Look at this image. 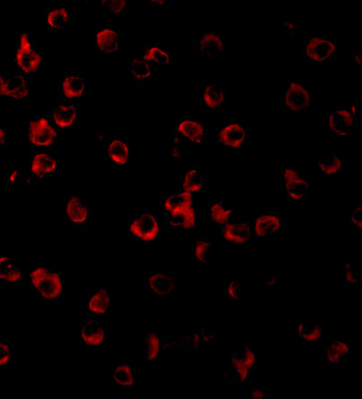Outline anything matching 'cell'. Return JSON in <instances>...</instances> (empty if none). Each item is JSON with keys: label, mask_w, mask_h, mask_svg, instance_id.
<instances>
[{"label": "cell", "mask_w": 362, "mask_h": 399, "mask_svg": "<svg viewBox=\"0 0 362 399\" xmlns=\"http://www.w3.org/2000/svg\"><path fill=\"white\" fill-rule=\"evenodd\" d=\"M113 306V296L106 287H97L87 297V316L106 315Z\"/></svg>", "instance_id": "obj_26"}, {"label": "cell", "mask_w": 362, "mask_h": 399, "mask_svg": "<svg viewBox=\"0 0 362 399\" xmlns=\"http://www.w3.org/2000/svg\"><path fill=\"white\" fill-rule=\"evenodd\" d=\"M279 25L288 36L295 34V32L300 28V22H283Z\"/></svg>", "instance_id": "obj_49"}, {"label": "cell", "mask_w": 362, "mask_h": 399, "mask_svg": "<svg viewBox=\"0 0 362 399\" xmlns=\"http://www.w3.org/2000/svg\"><path fill=\"white\" fill-rule=\"evenodd\" d=\"M250 140V130L239 122H224L217 130V143L224 149L240 150Z\"/></svg>", "instance_id": "obj_15"}, {"label": "cell", "mask_w": 362, "mask_h": 399, "mask_svg": "<svg viewBox=\"0 0 362 399\" xmlns=\"http://www.w3.org/2000/svg\"><path fill=\"white\" fill-rule=\"evenodd\" d=\"M351 227L352 230H361L362 228V205L358 202L356 207L351 212Z\"/></svg>", "instance_id": "obj_46"}, {"label": "cell", "mask_w": 362, "mask_h": 399, "mask_svg": "<svg viewBox=\"0 0 362 399\" xmlns=\"http://www.w3.org/2000/svg\"><path fill=\"white\" fill-rule=\"evenodd\" d=\"M93 34L94 48L104 57H116L121 53L122 41L119 29H97Z\"/></svg>", "instance_id": "obj_21"}, {"label": "cell", "mask_w": 362, "mask_h": 399, "mask_svg": "<svg viewBox=\"0 0 362 399\" xmlns=\"http://www.w3.org/2000/svg\"><path fill=\"white\" fill-rule=\"evenodd\" d=\"M50 117L57 129H77L79 123L78 103H58L51 110Z\"/></svg>", "instance_id": "obj_23"}, {"label": "cell", "mask_w": 362, "mask_h": 399, "mask_svg": "<svg viewBox=\"0 0 362 399\" xmlns=\"http://www.w3.org/2000/svg\"><path fill=\"white\" fill-rule=\"evenodd\" d=\"M0 281L4 286L20 287L22 281V270L18 264L0 268Z\"/></svg>", "instance_id": "obj_40"}, {"label": "cell", "mask_w": 362, "mask_h": 399, "mask_svg": "<svg viewBox=\"0 0 362 399\" xmlns=\"http://www.w3.org/2000/svg\"><path fill=\"white\" fill-rule=\"evenodd\" d=\"M201 105L210 114H220L229 106V97L224 85L217 81H208L201 87Z\"/></svg>", "instance_id": "obj_16"}, {"label": "cell", "mask_w": 362, "mask_h": 399, "mask_svg": "<svg viewBox=\"0 0 362 399\" xmlns=\"http://www.w3.org/2000/svg\"><path fill=\"white\" fill-rule=\"evenodd\" d=\"M172 2L170 0H154L151 2V6L154 8H166V6H171Z\"/></svg>", "instance_id": "obj_54"}, {"label": "cell", "mask_w": 362, "mask_h": 399, "mask_svg": "<svg viewBox=\"0 0 362 399\" xmlns=\"http://www.w3.org/2000/svg\"><path fill=\"white\" fill-rule=\"evenodd\" d=\"M107 143V163L109 165H126L129 159L128 142L121 137L98 135Z\"/></svg>", "instance_id": "obj_27"}, {"label": "cell", "mask_w": 362, "mask_h": 399, "mask_svg": "<svg viewBox=\"0 0 362 399\" xmlns=\"http://www.w3.org/2000/svg\"><path fill=\"white\" fill-rule=\"evenodd\" d=\"M143 58L149 64L170 65L172 55L163 44H148L143 46Z\"/></svg>", "instance_id": "obj_37"}, {"label": "cell", "mask_w": 362, "mask_h": 399, "mask_svg": "<svg viewBox=\"0 0 362 399\" xmlns=\"http://www.w3.org/2000/svg\"><path fill=\"white\" fill-rule=\"evenodd\" d=\"M29 287L39 301L63 299V273L50 265H34L29 269Z\"/></svg>", "instance_id": "obj_1"}, {"label": "cell", "mask_w": 362, "mask_h": 399, "mask_svg": "<svg viewBox=\"0 0 362 399\" xmlns=\"http://www.w3.org/2000/svg\"><path fill=\"white\" fill-rule=\"evenodd\" d=\"M240 358L244 364L249 368L250 372L255 371L257 366V353L256 350L250 348V346L244 344L243 349L239 353Z\"/></svg>", "instance_id": "obj_44"}, {"label": "cell", "mask_w": 362, "mask_h": 399, "mask_svg": "<svg viewBox=\"0 0 362 399\" xmlns=\"http://www.w3.org/2000/svg\"><path fill=\"white\" fill-rule=\"evenodd\" d=\"M84 72H67L58 81V103H78L86 94Z\"/></svg>", "instance_id": "obj_12"}, {"label": "cell", "mask_w": 362, "mask_h": 399, "mask_svg": "<svg viewBox=\"0 0 362 399\" xmlns=\"http://www.w3.org/2000/svg\"><path fill=\"white\" fill-rule=\"evenodd\" d=\"M143 343H145V362L152 365L158 364L159 360L163 358L168 349L170 338L159 336L155 329H145Z\"/></svg>", "instance_id": "obj_24"}, {"label": "cell", "mask_w": 362, "mask_h": 399, "mask_svg": "<svg viewBox=\"0 0 362 399\" xmlns=\"http://www.w3.org/2000/svg\"><path fill=\"white\" fill-rule=\"evenodd\" d=\"M221 335L220 329H211L207 325H202L200 328L189 332L184 336L170 338L166 351H175V350L196 351L203 345L213 344Z\"/></svg>", "instance_id": "obj_7"}, {"label": "cell", "mask_w": 362, "mask_h": 399, "mask_svg": "<svg viewBox=\"0 0 362 399\" xmlns=\"http://www.w3.org/2000/svg\"><path fill=\"white\" fill-rule=\"evenodd\" d=\"M223 292L227 294L228 299L232 301H241L243 299V280H230L227 286H224Z\"/></svg>", "instance_id": "obj_41"}, {"label": "cell", "mask_w": 362, "mask_h": 399, "mask_svg": "<svg viewBox=\"0 0 362 399\" xmlns=\"http://www.w3.org/2000/svg\"><path fill=\"white\" fill-rule=\"evenodd\" d=\"M293 333L297 339L305 344H322L321 322H295Z\"/></svg>", "instance_id": "obj_33"}, {"label": "cell", "mask_w": 362, "mask_h": 399, "mask_svg": "<svg viewBox=\"0 0 362 399\" xmlns=\"http://www.w3.org/2000/svg\"><path fill=\"white\" fill-rule=\"evenodd\" d=\"M57 127L52 123L50 115L30 117L26 136L30 150H53L57 145Z\"/></svg>", "instance_id": "obj_5"}, {"label": "cell", "mask_w": 362, "mask_h": 399, "mask_svg": "<svg viewBox=\"0 0 362 399\" xmlns=\"http://www.w3.org/2000/svg\"><path fill=\"white\" fill-rule=\"evenodd\" d=\"M107 332L105 325L99 318L88 316L81 323L79 330V339L87 350L96 351L105 344Z\"/></svg>", "instance_id": "obj_17"}, {"label": "cell", "mask_w": 362, "mask_h": 399, "mask_svg": "<svg viewBox=\"0 0 362 399\" xmlns=\"http://www.w3.org/2000/svg\"><path fill=\"white\" fill-rule=\"evenodd\" d=\"M279 101L280 106L290 115H303L314 106L315 96L305 85L293 78L286 81Z\"/></svg>", "instance_id": "obj_4"}, {"label": "cell", "mask_w": 362, "mask_h": 399, "mask_svg": "<svg viewBox=\"0 0 362 399\" xmlns=\"http://www.w3.org/2000/svg\"><path fill=\"white\" fill-rule=\"evenodd\" d=\"M145 286L159 300L177 292L179 284L171 273H147L143 277Z\"/></svg>", "instance_id": "obj_19"}, {"label": "cell", "mask_w": 362, "mask_h": 399, "mask_svg": "<svg viewBox=\"0 0 362 399\" xmlns=\"http://www.w3.org/2000/svg\"><path fill=\"white\" fill-rule=\"evenodd\" d=\"M194 48L203 57L217 58L221 57L227 50V44L214 30L202 29L194 40Z\"/></svg>", "instance_id": "obj_20"}, {"label": "cell", "mask_w": 362, "mask_h": 399, "mask_svg": "<svg viewBox=\"0 0 362 399\" xmlns=\"http://www.w3.org/2000/svg\"><path fill=\"white\" fill-rule=\"evenodd\" d=\"M149 65L143 58H133L129 60V75L132 79L141 83L149 78Z\"/></svg>", "instance_id": "obj_39"}, {"label": "cell", "mask_w": 362, "mask_h": 399, "mask_svg": "<svg viewBox=\"0 0 362 399\" xmlns=\"http://www.w3.org/2000/svg\"><path fill=\"white\" fill-rule=\"evenodd\" d=\"M208 188V176L200 166L191 165L179 176V188L192 194H202Z\"/></svg>", "instance_id": "obj_25"}, {"label": "cell", "mask_w": 362, "mask_h": 399, "mask_svg": "<svg viewBox=\"0 0 362 399\" xmlns=\"http://www.w3.org/2000/svg\"><path fill=\"white\" fill-rule=\"evenodd\" d=\"M253 237L265 238L275 237L281 233L286 227V221L283 215H254L250 222Z\"/></svg>", "instance_id": "obj_22"}, {"label": "cell", "mask_w": 362, "mask_h": 399, "mask_svg": "<svg viewBox=\"0 0 362 399\" xmlns=\"http://www.w3.org/2000/svg\"><path fill=\"white\" fill-rule=\"evenodd\" d=\"M44 27L47 29L68 28L71 25L70 8H48L44 9Z\"/></svg>", "instance_id": "obj_35"}, {"label": "cell", "mask_w": 362, "mask_h": 399, "mask_svg": "<svg viewBox=\"0 0 362 399\" xmlns=\"http://www.w3.org/2000/svg\"><path fill=\"white\" fill-rule=\"evenodd\" d=\"M29 171L31 181L58 178V159L53 150H29Z\"/></svg>", "instance_id": "obj_9"}, {"label": "cell", "mask_w": 362, "mask_h": 399, "mask_svg": "<svg viewBox=\"0 0 362 399\" xmlns=\"http://www.w3.org/2000/svg\"><path fill=\"white\" fill-rule=\"evenodd\" d=\"M236 215V210L221 197L215 199L208 205V218L215 227L223 228Z\"/></svg>", "instance_id": "obj_30"}, {"label": "cell", "mask_w": 362, "mask_h": 399, "mask_svg": "<svg viewBox=\"0 0 362 399\" xmlns=\"http://www.w3.org/2000/svg\"><path fill=\"white\" fill-rule=\"evenodd\" d=\"M0 97L5 100H26L29 98V77L18 72H1Z\"/></svg>", "instance_id": "obj_14"}, {"label": "cell", "mask_w": 362, "mask_h": 399, "mask_svg": "<svg viewBox=\"0 0 362 399\" xmlns=\"http://www.w3.org/2000/svg\"><path fill=\"white\" fill-rule=\"evenodd\" d=\"M200 225V211L194 204L166 212L165 228L168 230H197Z\"/></svg>", "instance_id": "obj_18"}, {"label": "cell", "mask_w": 362, "mask_h": 399, "mask_svg": "<svg viewBox=\"0 0 362 399\" xmlns=\"http://www.w3.org/2000/svg\"><path fill=\"white\" fill-rule=\"evenodd\" d=\"M100 4L105 6L110 14L128 15L129 4L126 0H104Z\"/></svg>", "instance_id": "obj_43"}, {"label": "cell", "mask_w": 362, "mask_h": 399, "mask_svg": "<svg viewBox=\"0 0 362 399\" xmlns=\"http://www.w3.org/2000/svg\"><path fill=\"white\" fill-rule=\"evenodd\" d=\"M250 398H272V395L267 393L265 388L260 387L250 388Z\"/></svg>", "instance_id": "obj_50"}, {"label": "cell", "mask_w": 362, "mask_h": 399, "mask_svg": "<svg viewBox=\"0 0 362 399\" xmlns=\"http://www.w3.org/2000/svg\"><path fill=\"white\" fill-rule=\"evenodd\" d=\"M358 105L356 101L345 107L329 110V133L333 136H351L357 127Z\"/></svg>", "instance_id": "obj_13"}, {"label": "cell", "mask_w": 362, "mask_h": 399, "mask_svg": "<svg viewBox=\"0 0 362 399\" xmlns=\"http://www.w3.org/2000/svg\"><path fill=\"white\" fill-rule=\"evenodd\" d=\"M260 280L269 287H277L279 284V276L277 273H266L260 275Z\"/></svg>", "instance_id": "obj_48"}, {"label": "cell", "mask_w": 362, "mask_h": 399, "mask_svg": "<svg viewBox=\"0 0 362 399\" xmlns=\"http://www.w3.org/2000/svg\"><path fill=\"white\" fill-rule=\"evenodd\" d=\"M43 55L39 50L34 36L22 30L15 39V71L29 78L41 70Z\"/></svg>", "instance_id": "obj_3"}, {"label": "cell", "mask_w": 362, "mask_h": 399, "mask_svg": "<svg viewBox=\"0 0 362 399\" xmlns=\"http://www.w3.org/2000/svg\"><path fill=\"white\" fill-rule=\"evenodd\" d=\"M0 364L1 365H13L15 364L14 346L8 340L0 341Z\"/></svg>", "instance_id": "obj_42"}, {"label": "cell", "mask_w": 362, "mask_h": 399, "mask_svg": "<svg viewBox=\"0 0 362 399\" xmlns=\"http://www.w3.org/2000/svg\"><path fill=\"white\" fill-rule=\"evenodd\" d=\"M0 140H1V150H5L8 146V136H6V130H8V124L1 122L0 124Z\"/></svg>", "instance_id": "obj_52"}, {"label": "cell", "mask_w": 362, "mask_h": 399, "mask_svg": "<svg viewBox=\"0 0 362 399\" xmlns=\"http://www.w3.org/2000/svg\"><path fill=\"white\" fill-rule=\"evenodd\" d=\"M337 53V39L335 36H309L301 47V57L309 64L325 65Z\"/></svg>", "instance_id": "obj_6"}, {"label": "cell", "mask_w": 362, "mask_h": 399, "mask_svg": "<svg viewBox=\"0 0 362 399\" xmlns=\"http://www.w3.org/2000/svg\"><path fill=\"white\" fill-rule=\"evenodd\" d=\"M351 63L354 65H361L362 62V54L361 52L351 51Z\"/></svg>", "instance_id": "obj_53"}, {"label": "cell", "mask_w": 362, "mask_h": 399, "mask_svg": "<svg viewBox=\"0 0 362 399\" xmlns=\"http://www.w3.org/2000/svg\"><path fill=\"white\" fill-rule=\"evenodd\" d=\"M215 240L212 237L201 235L194 240V263L210 265L214 260Z\"/></svg>", "instance_id": "obj_32"}, {"label": "cell", "mask_w": 362, "mask_h": 399, "mask_svg": "<svg viewBox=\"0 0 362 399\" xmlns=\"http://www.w3.org/2000/svg\"><path fill=\"white\" fill-rule=\"evenodd\" d=\"M161 221L149 210L130 217L129 234L139 243H152L161 237Z\"/></svg>", "instance_id": "obj_8"}, {"label": "cell", "mask_w": 362, "mask_h": 399, "mask_svg": "<svg viewBox=\"0 0 362 399\" xmlns=\"http://www.w3.org/2000/svg\"><path fill=\"white\" fill-rule=\"evenodd\" d=\"M250 375H252V372L241 359L239 352H231L227 374L229 384L234 386V387H243V386L249 384Z\"/></svg>", "instance_id": "obj_29"}, {"label": "cell", "mask_w": 362, "mask_h": 399, "mask_svg": "<svg viewBox=\"0 0 362 399\" xmlns=\"http://www.w3.org/2000/svg\"><path fill=\"white\" fill-rule=\"evenodd\" d=\"M279 184L285 189L288 201L308 200L315 191L314 179L296 164H285L280 166Z\"/></svg>", "instance_id": "obj_2"}, {"label": "cell", "mask_w": 362, "mask_h": 399, "mask_svg": "<svg viewBox=\"0 0 362 399\" xmlns=\"http://www.w3.org/2000/svg\"><path fill=\"white\" fill-rule=\"evenodd\" d=\"M250 222H229L222 228V240L227 244L249 243L253 237Z\"/></svg>", "instance_id": "obj_28"}, {"label": "cell", "mask_w": 362, "mask_h": 399, "mask_svg": "<svg viewBox=\"0 0 362 399\" xmlns=\"http://www.w3.org/2000/svg\"><path fill=\"white\" fill-rule=\"evenodd\" d=\"M109 379L114 384L119 387H135L136 379L135 365L129 362L123 361L120 365H116Z\"/></svg>", "instance_id": "obj_36"}, {"label": "cell", "mask_w": 362, "mask_h": 399, "mask_svg": "<svg viewBox=\"0 0 362 399\" xmlns=\"http://www.w3.org/2000/svg\"><path fill=\"white\" fill-rule=\"evenodd\" d=\"M351 346L341 338L332 339L324 346V364L340 365L350 358Z\"/></svg>", "instance_id": "obj_31"}, {"label": "cell", "mask_w": 362, "mask_h": 399, "mask_svg": "<svg viewBox=\"0 0 362 399\" xmlns=\"http://www.w3.org/2000/svg\"><path fill=\"white\" fill-rule=\"evenodd\" d=\"M22 169L20 166H15L14 169L8 173V185H22Z\"/></svg>", "instance_id": "obj_47"}, {"label": "cell", "mask_w": 362, "mask_h": 399, "mask_svg": "<svg viewBox=\"0 0 362 399\" xmlns=\"http://www.w3.org/2000/svg\"><path fill=\"white\" fill-rule=\"evenodd\" d=\"M315 168L323 178H335L344 170V159L331 152L328 158L315 159Z\"/></svg>", "instance_id": "obj_34"}, {"label": "cell", "mask_w": 362, "mask_h": 399, "mask_svg": "<svg viewBox=\"0 0 362 399\" xmlns=\"http://www.w3.org/2000/svg\"><path fill=\"white\" fill-rule=\"evenodd\" d=\"M93 204L83 195H66L65 211L68 223L74 228H86L93 221Z\"/></svg>", "instance_id": "obj_10"}, {"label": "cell", "mask_w": 362, "mask_h": 399, "mask_svg": "<svg viewBox=\"0 0 362 399\" xmlns=\"http://www.w3.org/2000/svg\"><path fill=\"white\" fill-rule=\"evenodd\" d=\"M192 204V194L188 191L180 190L178 192L168 194L165 198L166 212H171L177 209L187 207Z\"/></svg>", "instance_id": "obj_38"}, {"label": "cell", "mask_w": 362, "mask_h": 399, "mask_svg": "<svg viewBox=\"0 0 362 399\" xmlns=\"http://www.w3.org/2000/svg\"><path fill=\"white\" fill-rule=\"evenodd\" d=\"M14 258L8 256V254L6 251H1L0 253V268H6L11 266V265L15 264Z\"/></svg>", "instance_id": "obj_51"}, {"label": "cell", "mask_w": 362, "mask_h": 399, "mask_svg": "<svg viewBox=\"0 0 362 399\" xmlns=\"http://www.w3.org/2000/svg\"><path fill=\"white\" fill-rule=\"evenodd\" d=\"M207 137V126L192 116L184 115L174 123L173 142L174 143H201Z\"/></svg>", "instance_id": "obj_11"}, {"label": "cell", "mask_w": 362, "mask_h": 399, "mask_svg": "<svg viewBox=\"0 0 362 399\" xmlns=\"http://www.w3.org/2000/svg\"><path fill=\"white\" fill-rule=\"evenodd\" d=\"M344 284L347 287L361 286V284L356 271L352 269L350 258L344 259Z\"/></svg>", "instance_id": "obj_45"}]
</instances>
